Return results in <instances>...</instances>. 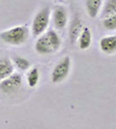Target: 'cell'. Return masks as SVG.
Returning <instances> with one entry per match:
<instances>
[{
    "label": "cell",
    "instance_id": "6da1fadb",
    "mask_svg": "<svg viewBox=\"0 0 116 129\" xmlns=\"http://www.w3.org/2000/svg\"><path fill=\"white\" fill-rule=\"evenodd\" d=\"M62 46V40L55 30H48L37 39L35 49L37 53L42 55L50 54L57 52Z\"/></svg>",
    "mask_w": 116,
    "mask_h": 129
},
{
    "label": "cell",
    "instance_id": "7a4b0ae2",
    "mask_svg": "<svg viewBox=\"0 0 116 129\" xmlns=\"http://www.w3.org/2000/svg\"><path fill=\"white\" fill-rule=\"evenodd\" d=\"M29 30L25 26H16L0 34V38L5 43L11 46H21L27 41Z\"/></svg>",
    "mask_w": 116,
    "mask_h": 129
},
{
    "label": "cell",
    "instance_id": "3957f363",
    "mask_svg": "<svg viewBox=\"0 0 116 129\" xmlns=\"http://www.w3.org/2000/svg\"><path fill=\"white\" fill-rule=\"evenodd\" d=\"M23 77L19 73H12L8 78L0 81V93L5 95H16L23 86Z\"/></svg>",
    "mask_w": 116,
    "mask_h": 129
},
{
    "label": "cell",
    "instance_id": "277c9868",
    "mask_svg": "<svg viewBox=\"0 0 116 129\" xmlns=\"http://www.w3.org/2000/svg\"><path fill=\"white\" fill-rule=\"evenodd\" d=\"M71 70V59L65 56L55 66L51 73V81L53 84H61L69 76Z\"/></svg>",
    "mask_w": 116,
    "mask_h": 129
},
{
    "label": "cell",
    "instance_id": "5b68a950",
    "mask_svg": "<svg viewBox=\"0 0 116 129\" xmlns=\"http://www.w3.org/2000/svg\"><path fill=\"white\" fill-rule=\"evenodd\" d=\"M50 9L45 7L42 9L36 15L32 22V35L34 37H37L43 35L47 29L49 22Z\"/></svg>",
    "mask_w": 116,
    "mask_h": 129
},
{
    "label": "cell",
    "instance_id": "8992f818",
    "mask_svg": "<svg viewBox=\"0 0 116 129\" xmlns=\"http://www.w3.org/2000/svg\"><path fill=\"white\" fill-rule=\"evenodd\" d=\"M100 49L104 54L113 55L116 53V35L104 36L100 41Z\"/></svg>",
    "mask_w": 116,
    "mask_h": 129
},
{
    "label": "cell",
    "instance_id": "52a82bcc",
    "mask_svg": "<svg viewBox=\"0 0 116 129\" xmlns=\"http://www.w3.org/2000/svg\"><path fill=\"white\" fill-rule=\"evenodd\" d=\"M54 23L58 29H62L68 22V12L62 6H56L54 9Z\"/></svg>",
    "mask_w": 116,
    "mask_h": 129
},
{
    "label": "cell",
    "instance_id": "ba28073f",
    "mask_svg": "<svg viewBox=\"0 0 116 129\" xmlns=\"http://www.w3.org/2000/svg\"><path fill=\"white\" fill-rule=\"evenodd\" d=\"M78 44L81 50H87L92 44V33L88 27H83L78 37Z\"/></svg>",
    "mask_w": 116,
    "mask_h": 129
},
{
    "label": "cell",
    "instance_id": "9c48e42d",
    "mask_svg": "<svg viewBox=\"0 0 116 129\" xmlns=\"http://www.w3.org/2000/svg\"><path fill=\"white\" fill-rule=\"evenodd\" d=\"M14 72L12 61L8 57L0 58V81L10 76Z\"/></svg>",
    "mask_w": 116,
    "mask_h": 129
},
{
    "label": "cell",
    "instance_id": "30bf717a",
    "mask_svg": "<svg viewBox=\"0 0 116 129\" xmlns=\"http://www.w3.org/2000/svg\"><path fill=\"white\" fill-rule=\"evenodd\" d=\"M82 28L83 27H82L81 21L75 17L71 23L70 29H69V41L71 44H74L78 40V37L81 34Z\"/></svg>",
    "mask_w": 116,
    "mask_h": 129
},
{
    "label": "cell",
    "instance_id": "8fae6325",
    "mask_svg": "<svg viewBox=\"0 0 116 129\" xmlns=\"http://www.w3.org/2000/svg\"><path fill=\"white\" fill-rule=\"evenodd\" d=\"M102 0H86L87 11L91 17H95L100 12Z\"/></svg>",
    "mask_w": 116,
    "mask_h": 129
},
{
    "label": "cell",
    "instance_id": "7c38bea8",
    "mask_svg": "<svg viewBox=\"0 0 116 129\" xmlns=\"http://www.w3.org/2000/svg\"><path fill=\"white\" fill-rule=\"evenodd\" d=\"M40 73L37 67H33L27 73V84L29 88H35L39 82Z\"/></svg>",
    "mask_w": 116,
    "mask_h": 129
},
{
    "label": "cell",
    "instance_id": "4fadbf2b",
    "mask_svg": "<svg viewBox=\"0 0 116 129\" xmlns=\"http://www.w3.org/2000/svg\"><path fill=\"white\" fill-rule=\"evenodd\" d=\"M116 14V0H107L103 7L102 16L107 18Z\"/></svg>",
    "mask_w": 116,
    "mask_h": 129
},
{
    "label": "cell",
    "instance_id": "5bb4252c",
    "mask_svg": "<svg viewBox=\"0 0 116 129\" xmlns=\"http://www.w3.org/2000/svg\"><path fill=\"white\" fill-rule=\"evenodd\" d=\"M12 62L14 63V66L21 71H26L30 67V63L29 60L19 56H15L12 59Z\"/></svg>",
    "mask_w": 116,
    "mask_h": 129
},
{
    "label": "cell",
    "instance_id": "9a60e30c",
    "mask_svg": "<svg viewBox=\"0 0 116 129\" xmlns=\"http://www.w3.org/2000/svg\"><path fill=\"white\" fill-rule=\"evenodd\" d=\"M102 25L107 30H116V14L105 18L102 22Z\"/></svg>",
    "mask_w": 116,
    "mask_h": 129
}]
</instances>
